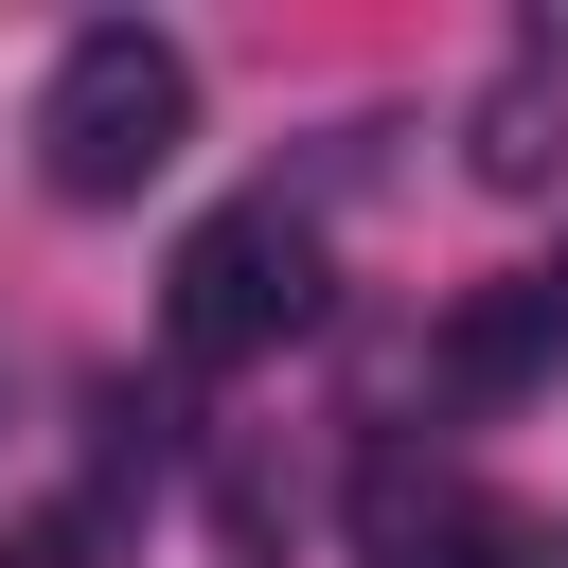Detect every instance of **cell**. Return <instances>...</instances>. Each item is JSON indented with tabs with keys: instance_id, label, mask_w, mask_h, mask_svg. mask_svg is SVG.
I'll use <instances>...</instances> for the list:
<instances>
[{
	"instance_id": "5",
	"label": "cell",
	"mask_w": 568,
	"mask_h": 568,
	"mask_svg": "<svg viewBox=\"0 0 568 568\" xmlns=\"http://www.w3.org/2000/svg\"><path fill=\"white\" fill-rule=\"evenodd\" d=\"M479 178H497V195H532V178H550V71H515V89L479 106Z\"/></svg>"
},
{
	"instance_id": "1",
	"label": "cell",
	"mask_w": 568,
	"mask_h": 568,
	"mask_svg": "<svg viewBox=\"0 0 568 568\" xmlns=\"http://www.w3.org/2000/svg\"><path fill=\"white\" fill-rule=\"evenodd\" d=\"M195 142V53L178 36H142V18H89L71 53H53V89H36V160H53V195H142L160 160Z\"/></svg>"
},
{
	"instance_id": "2",
	"label": "cell",
	"mask_w": 568,
	"mask_h": 568,
	"mask_svg": "<svg viewBox=\"0 0 568 568\" xmlns=\"http://www.w3.org/2000/svg\"><path fill=\"white\" fill-rule=\"evenodd\" d=\"M160 320H178V355H284L302 320H320V231L284 213V195H231V213H195L178 231V284H160Z\"/></svg>"
},
{
	"instance_id": "3",
	"label": "cell",
	"mask_w": 568,
	"mask_h": 568,
	"mask_svg": "<svg viewBox=\"0 0 568 568\" xmlns=\"http://www.w3.org/2000/svg\"><path fill=\"white\" fill-rule=\"evenodd\" d=\"M373 568H550V532L426 479V462H373Z\"/></svg>"
},
{
	"instance_id": "4",
	"label": "cell",
	"mask_w": 568,
	"mask_h": 568,
	"mask_svg": "<svg viewBox=\"0 0 568 568\" xmlns=\"http://www.w3.org/2000/svg\"><path fill=\"white\" fill-rule=\"evenodd\" d=\"M550 355H568V266H515V284H479V302L444 320V390H462V408H515Z\"/></svg>"
}]
</instances>
